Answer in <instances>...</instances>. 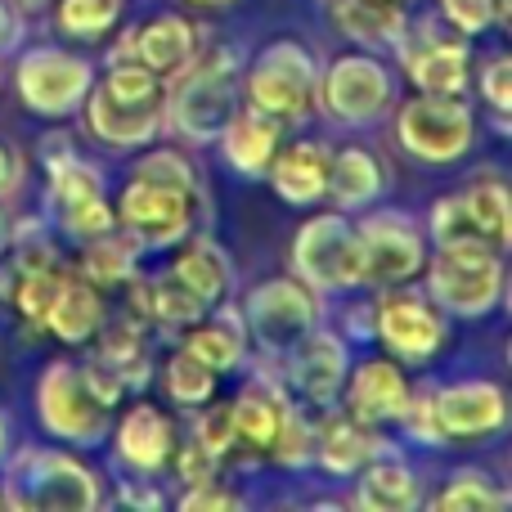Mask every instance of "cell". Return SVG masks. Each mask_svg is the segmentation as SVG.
<instances>
[{
  "label": "cell",
  "instance_id": "cell-1",
  "mask_svg": "<svg viewBox=\"0 0 512 512\" xmlns=\"http://www.w3.org/2000/svg\"><path fill=\"white\" fill-rule=\"evenodd\" d=\"M5 504L18 512H99L108 508V477L81 450L59 441H14L0 459Z\"/></svg>",
  "mask_w": 512,
  "mask_h": 512
},
{
  "label": "cell",
  "instance_id": "cell-2",
  "mask_svg": "<svg viewBox=\"0 0 512 512\" xmlns=\"http://www.w3.org/2000/svg\"><path fill=\"white\" fill-rule=\"evenodd\" d=\"M239 50L198 45V54L167 77V135L185 149H212L221 126L239 113Z\"/></svg>",
  "mask_w": 512,
  "mask_h": 512
},
{
  "label": "cell",
  "instance_id": "cell-3",
  "mask_svg": "<svg viewBox=\"0 0 512 512\" xmlns=\"http://www.w3.org/2000/svg\"><path fill=\"white\" fill-rule=\"evenodd\" d=\"M418 283L454 324H481L508 301V252L486 239L441 243L427 252Z\"/></svg>",
  "mask_w": 512,
  "mask_h": 512
},
{
  "label": "cell",
  "instance_id": "cell-4",
  "mask_svg": "<svg viewBox=\"0 0 512 512\" xmlns=\"http://www.w3.org/2000/svg\"><path fill=\"white\" fill-rule=\"evenodd\" d=\"M95 77V54L72 50L68 41H23L5 63V81L14 86L23 113L41 122H77Z\"/></svg>",
  "mask_w": 512,
  "mask_h": 512
},
{
  "label": "cell",
  "instance_id": "cell-5",
  "mask_svg": "<svg viewBox=\"0 0 512 512\" xmlns=\"http://www.w3.org/2000/svg\"><path fill=\"white\" fill-rule=\"evenodd\" d=\"M400 99V72L387 54L373 50H337L333 59H319L315 81V117H324L337 131H373L387 122Z\"/></svg>",
  "mask_w": 512,
  "mask_h": 512
},
{
  "label": "cell",
  "instance_id": "cell-6",
  "mask_svg": "<svg viewBox=\"0 0 512 512\" xmlns=\"http://www.w3.org/2000/svg\"><path fill=\"white\" fill-rule=\"evenodd\" d=\"M387 122H391L396 149L409 162L432 171L468 162L481 140V117L468 95H427V90H414V95L396 99Z\"/></svg>",
  "mask_w": 512,
  "mask_h": 512
},
{
  "label": "cell",
  "instance_id": "cell-7",
  "mask_svg": "<svg viewBox=\"0 0 512 512\" xmlns=\"http://www.w3.org/2000/svg\"><path fill=\"white\" fill-rule=\"evenodd\" d=\"M315 81L319 54L301 36H274L239 68V95L256 113L301 131L315 117Z\"/></svg>",
  "mask_w": 512,
  "mask_h": 512
},
{
  "label": "cell",
  "instance_id": "cell-8",
  "mask_svg": "<svg viewBox=\"0 0 512 512\" xmlns=\"http://www.w3.org/2000/svg\"><path fill=\"white\" fill-rule=\"evenodd\" d=\"M113 414L81 378V364L72 355H50L32 378V418L45 441H59L68 450L99 454L108 441Z\"/></svg>",
  "mask_w": 512,
  "mask_h": 512
},
{
  "label": "cell",
  "instance_id": "cell-9",
  "mask_svg": "<svg viewBox=\"0 0 512 512\" xmlns=\"http://www.w3.org/2000/svg\"><path fill=\"white\" fill-rule=\"evenodd\" d=\"M454 319L427 297L423 283H396L373 292V342L382 355L405 364L409 373H423L450 351Z\"/></svg>",
  "mask_w": 512,
  "mask_h": 512
},
{
  "label": "cell",
  "instance_id": "cell-10",
  "mask_svg": "<svg viewBox=\"0 0 512 512\" xmlns=\"http://www.w3.org/2000/svg\"><path fill=\"white\" fill-rule=\"evenodd\" d=\"M288 274H297L324 301L364 288V256L351 216L337 207H310L288 239Z\"/></svg>",
  "mask_w": 512,
  "mask_h": 512
},
{
  "label": "cell",
  "instance_id": "cell-11",
  "mask_svg": "<svg viewBox=\"0 0 512 512\" xmlns=\"http://www.w3.org/2000/svg\"><path fill=\"white\" fill-rule=\"evenodd\" d=\"M248 328L252 355H283L297 337H306L315 324L328 319V301L315 288L297 279V274H270V279H256L243 297H234Z\"/></svg>",
  "mask_w": 512,
  "mask_h": 512
},
{
  "label": "cell",
  "instance_id": "cell-12",
  "mask_svg": "<svg viewBox=\"0 0 512 512\" xmlns=\"http://www.w3.org/2000/svg\"><path fill=\"white\" fill-rule=\"evenodd\" d=\"M472 41L441 23L436 14H409L400 41L387 59L396 63L400 81L427 95H472Z\"/></svg>",
  "mask_w": 512,
  "mask_h": 512
},
{
  "label": "cell",
  "instance_id": "cell-13",
  "mask_svg": "<svg viewBox=\"0 0 512 512\" xmlns=\"http://www.w3.org/2000/svg\"><path fill=\"white\" fill-rule=\"evenodd\" d=\"M355 221V234H360V256H364V288H396V283H414L423 279L427 265V230L423 216H414L409 207H387L373 203L364 207Z\"/></svg>",
  "mask_w": 512,
  "mask_h": 512
},
{
  "label": "cell",
  "instance_id": "cell-14",
  "mask_svg": "<svg viewBox=\"0 0 512 512\" xmlns=\"http://www.w3.org/2000/svg\"><path fill=\"white\" fill-rule=\"evenodd\" d=\"M198 207L203 198L185 194V189L158 185L126 171L122 189L113 194V212H117V230L131 234L135 248L144 256L153 252H171L176 243H185L198 230Z\"/></svg>",
  "mask_w": 512,
  "mask_h": 512
},
{
  "label": "cell",
  "instance_id": "cell-15",
  "mask_svg": "<svg viewBox=\"0 0 512 512\" xmlns=\"http://www.w3.org/2000/svg\"><path fill=\"white\" fill-rule=\"evenodd\" d=\"M351 355H355V346L324 319V324H315L306 337H297L283 355H274L270 364L292 400H301L306 409L324 414V409H337L346 369H351Z\"/></svg>",
  "mask_w": 512,
  "mask_h": 512
},
{
  "label": "cell",
  "instance_id": "cell-16",
  "mask_svg": "<svg viewBox=\"0 0 512 512\" xmlns=\"http://www.w3.org/2000/svg\"><path fill=\"white\" fill-rule=\"evenodd\" d=\"M176 441H180V427L171 405L167 400L158 405V400H149L140 391V396H131L126 409L117 405L104 450L122 477H167Z\"/></svg>",
  "mask_w": 512,
  "mask_h": 512
},
{
  "label": "cell",
  "instance_id": "cell-17",
  "mask_svg": "<svg viewBox=\"0 0 512 512\" xmlns=\"http://www.w3.org/2000/svg\"><path fill=\"white\" fill-rule=\"evenodd\" d=\"M432 409L441 423L445 450L450 445H490L508 432V391L499 378L468 373V378H432Z\"/></svg>",
  "mask_w": 512,
  "mask_h": 512
},
{
  "label": "cell",
  "instance_id": "cell-18",
  "mask_svg": "<svg viewBox=\"0 0 512 512\" xmlns=\"http://www.w3.org/2000/svg\"><path fill=\"white\" fill-rule=\"evenodd\" d=\"M77 122L95 149L140 153V149H149L153 140L167 135V95L162 99H117L95 81L77 113Z\"/></svg>",
  "mask_w": 512,
  "mask_h": 512
},
{
  "label": "cell",
  "instance_id": "cell-19",
  "mask_svg": "<svg viewBox=\"0 0 512 512\" xmlns=\"http://www.w3.org/2000/svg\"><path fill=\"white\" fill-rule=\"evenodd\" d=\"M198 45H203V32H198V23L185 14V9H158V14L122 27V36H117L113 50L104 54V63L135 59L167 81L194 59Z\"/></svg>",
  "mask_w": 512,
  "mask_h": 512
},
{
  "label": "cell",
  "instance_id": "cell-20",
  "mask_svg": "<svg viewBox=\"0 0 512 512\" xmlns=\"http://www.w3.org/2000/svg\"><path fill=\"white\" fill-rule=\"evenodd\" d=\"M409 387H414V378H409L405 364H396L382 351H355L342 382V396H337V409L369 427H387L391 432L409 400Z\"/></svg>",
  "mask_w": 512,
  "mask_h": 512
},
{
  "label": "cell",
  "instance_id": "cell-21",
  "mask_svg": "<svg viewBox=\"0 0 512 512\" xmlns=\"http://www.w3.org/2000/svg\"><path fill=\"white\" fill-rule=\"evenodd\" d=\"M328 162H333V144L324 135H283L279 153L265 167V185L279 198L283 207H297V212H310V207H324V189H328Z\"/></svg>",
  "mask_w": 512,
  "mask_h": 512
},
{
  "label": "cell",
  "instance_id": "cell-22",
  "mask_svg": "<svg viewBox=\"0 0 512 512\" xmlns=\"http://www.w3.org/2000/svg\"><path fill=\"white\" fill-rule=\"evenodd\" d=\"M261 360V369H252L248 378L239 382V391L230 396V423H234V445L248 459H265L274 445V432H279L283 405H288V391H283L279 373L265 355H252Z\"/></svg>",
  "mask_w": 512,
  "mask_h": 512
},
{
  "label": "cell",
  "instance_id": "cell-23",
  "mask_svg": "<svg viewBox=\"0 0 512 512\" xmlns=\"http://www.w3.org/2000/svg\"><path fill=\"white\" fill-rule=\"evenodd\" d=\"M400 450V441L387 427H369L360 418L342 414V409H324L315 432V468L328 481H351L364 463H373L378 454Z\"/></svg>",
  "mask_w": 512,
  "mask_h": 512
},
{
  "label": "cell",
  "instance_id": "cell-24",
  "mask_svg": "<svg viewBox=\"0 0 512 512\" xmlns=\"http://www.w3.org/2000/svg\"><path fill=\"white\" fill-rule=\"evenodd\" d=\"M423 499H427V477L409 459L405 445H400V450L378 454L373 463H364L355 472L346 504L360 512H414V508H423Z\"/></svg>",
  "mask_w": 512,
  "mask_h": 512
},
{
  "label": "cell",
  "instance_id": "cell-25",
  "mask_svg": "<svg viewBox=\"0 0 512 512\" xmlns=\"http://www.w3.org/2000/svg\"><path fill=\"white\" fill-rule=\"evenodd\" d=\"M180 333H185L180 346H185L189 355H198L216 378H239V373H248L252 342H248V328H243V315L234 301H221V306L203 310V315L189 328H180Z\"/></svg>",
  "mask_w": 512,
  "mask_h": 512
},
{
  "label": "cell",
  "instance_id": "cell-26",
  "mask_svg": "<svg viewBox=\"0 0 512 512\" xmlns=\"http://www.w3.org/2000/svg\"><path fill=\"white\" fill-rule=\"evenodd\" d=\"M108 315H113L108 292L95 288V283H90L86 274H77V265H72V270L63 274L59 292H54L50 310H45L41 333L54 337V342H63V346H81V351H86V346L99 337V328L108 324Z\"/></svg>",
  "mask_w": 512,
  "mask_h": 512
},
{
  "label": "cell",
  "instance_id": "cell-27",
  "mask_svg": "<svg viewBox=\"0 0 512 512\" xmlns=\"http://www.w3.org/2000/svg\"><path fill=\"white\" fill-rule=\"evenodd\" d=\"M86 351H95L99 360H104L108 369L122 378L126 396H140V391H149L153 378H158L153 328L140 324L135 315H126V310H113V315H108V324L99 328V337L86 346Z\"/></svg>",
  "mask_w": 512,
  "mask_h": 512
},
{
  "label": "cell",
  "instance_id": "cell-28",
  "mask_svg": "<svg viewBox=\"0 0 512 512\" xmlns=\"http://www.w3.org/2000/svg\"><path fill=\"white\" fill-rule=\"evenodd\" d=\"M391 189L387 162L369 149V144L351 140V144H333V162H328V189H324V207H337L346 216H360L364 207L382 203Z\"/></svg>",
  "mask_w": 512,
  "mask_h": 512
},
{
  "label": "cell",
  "instance_id": "cell-29",
  "mask_svg": "<svg viewBox=\"0 0 512 512\" xmlns=\"http://www.w3.org/2000/svg\"><path fill=\"white\" fill-rule=\"evenodd\" d=\"M171 252L176 256L167 261V270L176 274V279L185 283V288L194 292L207 310L221 306V301H234V292H239V274H234V256H230L225 243H216L212 234L194 230L185 243H176Z\"/></svg>",
  "mask_w": 512,
  "mask_h": 512
},
{
  "label": "cell",
  "instance_id": "cell-30",
  "mask_svg": "<svg viewBox=\"0 0 512 512\" xmlns=\"http://www.w3.org/2000/svg\"><path fill=\"white\" fill-rule=\"evenodd\" d=\"M283 135H288V126H279L274 117L256 113L248 104H239V113L221 126L212 149L221 153V167L234 171L239 180H261L265 167H270V158L279 153Z\"/></svg>",
  "mask_w": 512,
  "mask_h": 512
},
{
  "label": "cell",
  "instance_id": "cell-31",
  "mask_svg": "<svg viewBox=\"0 0 512 512\" xmlns=\"http://www.w3.org/2000/svg\"><path fill=\"white\" fill-rule=\"evenodd\" d=\"M324 18L346 45L373 54H391V45L400 41L409 23V9L387 5V0H319Z\"/></svg>",
  "mask_w": 512,
  "mask_h": 512
},
{
  "label": "cell",
  "instance_id": "cell-32",
  "mask_svg": "<svg viewBox=\"0 0 512 512\" xmlns=\"http://www.w3.org/2000/svg\"><path fill=\"white\" fill-rule=\"evenodd\" d=\"M508 486L499 472L481 468V463H459L454 472H445V481L423 499V508L432 512H504L508 508Z\"/></svg>",
  "mask_w": 512,
  "mask_h": 512
},
{
  "label": "cell",
  "instance_id": "cell-33",
  "mask_svg": "<svg viewBox=\"0 0 512 512\" xmlns=\"http://www.w3.org/2000/svg\"><path fill=\"white\" fill-rule=\"evenodd\" d=\"M140 261H144V252L135 248L131 234L108 230V234H99V239L81 243V248H77V261H72V265H77V274H86L95 288L117 292V288H126V283L135 279Z\"/></svg>",
  "mask_w": 512,
  "mask_h": 512
},
{
  "label": "cell",
  "instance_id": "cell-34",
  "mask_svg": "<svg viewBox=\"0 0 512 512\" xmlns=\"http://www.w3.org/2000/svg\"><path fill=\"white\" fill-rule=\"evenodd\" d=\"M45 14L54 18V32L68 45H99L117 32L126 18V0H50Z\"/></svg>",
  "mask_w": 512,
  "mask_h": 512
},
{
  "label": "cell",
  "instance_id": "cell-35",
  "mask_svg": "<svg viewBox=\"0 0 512 512\" xmlns=\"http://www.w3.org/2000/svg\"><path fill=\"white\" fill-rule=\"evenodd\" d=\"M153 382H162V400H167L171 409H180V414H194V409H203L212 396H221V378H216L198 355H189L185 346H176V351L158 364V378Z\"/></svg>",
  "mask_w": 512,
  "mask_h": 512
},
{
  "label": "cell",
  "instance_id": "cell-36",
  "mask_svg": "<svg viewBox=\"0 0 512 512\" xmlns=\"http://www.w3.org/2000/svg\"><path fill=\"white\" fill-rule=\"evenodd\" d=\"M463 207H468L472 225L481 230V239H490L495 248L508 252V239H512V203H508V180L495 176V171H481L472 176L468 185L459 189Z\"/></svg>",
  "mask_w": 512,
  "mask_h": 512
},
{
  "label": "cell",
  "instance_id": "cell-37",
  "mask_svg": "<svg viewBox=\"0 0 512 512\" xmlns=\"http://www.w3.org/2000/svg\"><path fill=\"white\" fill-rule=\"evenodd\" d=\"M315 432H319V414L306 409L301 400H288L279 418V432H274V445L265 459L279 472H310L315 468Z\"/></svg>",
  "mask_w": 512,
  "mask_h": 512
},
{
  "label": "cell",
  "instance_id": "cell-38",
  "mask_svg": "<svg viewBox=\"0 0 512 512\" xmlns=\"http://www.w3.org/2000/svg\"><path fill=\"white\" fill-rule=\"evenodd\" d=\"M472 90H477L481 108L490 113L499 135H508V117H512V59L504 45L472 54Z\"/></svg>",
  "mask_w": 512,
  "mask_h": 512
},
{
  "label": "cell",
  "instance_id": "cell-39",
  "mask_svg": "<svg viewBox=\"0 0 512 512\" xmlns=\"http://www.w3.org/2000/svg\"><path fill=\"white\" fill-rule=\"evenodd\" d=\"M131 176H144V180H158V185H171V189H185V194L203 198V171H198V162L189 158L185 144H162L153 140L149 149L135 153L131 162Z\"/></svg>",
  "mask_w": 512,
  "mask_h": 512
},
{
  "label": "cell",
  "instance_id": "cell-40",
  "mask_svg": "<svg viewBox=\"0 0 512 512\" xmlns=\"http://www.w3.org/2000/svg\"><path fill=\"white\" fill-rule=\"evenodd\" d=\"M194 427H189V436H194L198 445H203L212 459L221 463H234L239 459V445H234V423H230V400L212 396L203 409H194Z\"/></svg>",
  "mask_w": 512,
  "mask_h": 512
},
{
  "label": "cell",
  "instance_id": "cell-41",
  "mask_svg": "<svg viewBox=\"0 0 512 512\" xmlns=\"http://www.w3.org/2000/svg\"><path fill=\"white\" fill-rule=\"evenodd\" d=\"M432 14L441 18L450 32L468 36V41H477V36L504 27V18H499V0H436Z\"/></svg>",
  "mask_w": 512,
  "mask_h": 512
},
{
  "label": "cell",
  "instance_id": "cell-42",
  "mask_svg": "<svg viewBox=\"0 0 512 512\" xmlns=\"http://www.w3.org/2000/svg\"><path fill=\"white\" fill-rule=\"evenodd\" d=\"M171 504L180 512H230V508H243L248 499L225 477H212V481H198V486H180L176 495H171Z\"/></svg>",
  "mask_w": 512,
  "mask_h": 512
},
{
  "label": "cell",
  "instance_id": "cell-43",
  "mask_svg": "<svg viewBox=\"0 0 512 512\" xmlns=\"http://www.w3.org/2000/svg\"><path fill=\"white\" fill-rule=\"evenodd\" d=\"M131 504V508H162L171 504V495L158 486V477H122V486H117V495H108V504Z\"/></svg>",
  "mask_w": 512,
  "mask_h": 512
},
{
  "label": "cell",
  "instance_id": "cell-44",
  "mask_svg": "<svg viewBox=\"0 0 512 512\" xmlns=\"http://www.w3.org/2000/svg\"><path fill=\"white\" fill-rule=\"evenodd\" d=\"M27 41V14L14 0H0V63H9V54Z\"/></svg>",
  "mask_w": 512,
  "mask_h": 512
},
{
  "label": "cell",
  "instance_id": "cell-45",
  "mask_svg": "<svg viewBox=\"0 0 512 512\" xmlns=\"http://www.w3.org/2000/svg\"><path fill=\"white\" fill-rule=\"evenodd\" d=\"M23 194V158L14 144L0 140V203H18Z\"/></svg>",
  "mask_w": 512,
  "mask_h": 512
},
{
  "label": "cell",
  "instance_id": "cell-46",
  "mask_svg": "<svg viewBox=\"0 0 512 512\" xmlns=\"http://www.w3.org/2000/svg\"><path fill=\"white\" fill-rule=\"evenodd\" d=\"M180 9H194V14H230L234 5H243V0H176Z\"/></svg>",
  "mask_w": 512,
  "mask_h": 512
},
{
  "label": "cell",
  "instance_id": "cell-47",
  "mask_svg": "<svg viewBox=\"0 0 512 512\" xmlns=\"http://www.w3.org/2000/svg\"><path fill=\"white\" fill-rule=\"evenodd\" d=\"M14 441H18V423H14V414L0 405V459L14 450Z\"/></svg>",
  "mask_w": 512,
  "mask_h": 512
},
{
  "label": "cell",
  "instance_id": "cell-48",
  "mask_svg": "<svg viewBox=\"0 0 512 512\" xmlns=\"http://www.w3.org/2000/svg\"><path fill=\"white\" fill-rule=\"evenodd\" d=\"M14 203H0V256L9 252V243H14Z\"/></svg>",
  "mask_w": 512,
  "mask_h": 512
},
{
  "label": "cell",
  "instance_id": "cell-49",
  "mask_svg": "<svg viewBox=\"0 0 512 512\" xmlns=\"http://www.w3.org/2000/svg\"><path fill=\"white\" fill-rule=\"evenodd\" d=\"M18 9H23L27 18H36V14H45V9H50V0H14Z\"/></svg>",
  "mask_w": 512,
  "mask_h": 512
},
{
  "label": "cell",
  "instance_id": "cell-50",
  "mask_svg": "<svg viewBox=\"0 0 512 512\" xmlns=\"http://www.w3.org/2000/svg\"><path fill=\"white\" fill-rule=\"evenodd\" d=\"M508 9H512V0H499V18H504V27H508Z\"/></svg>",
  "mask_w": 512,
  "mask_h": 512
},
{
  "label": "cell",
  "instance_id": "cell-51",
  "mask_svg": "<svg viewBox=\"0 0 512 512\" xmlns=\"http://www.w3.org/2000/svg\"><path fill=\"white\" fill-rule=\"evenodd\" d=\"M387 5H400V9H409V5H414V0H387Z\"/></svg>",
  "mask_w": 512,
  "mask_h": 512
},
{
  "label": "cell",
  "instance_id": "cell-52",
  "mask_svg": "<svg viewBox=\"0 0 512 512\" xmlns=\"http://www.w3.org/2000/svg\"><path fill=\"white\" fill-rule=\"evenodd\" d=\"M5 508H9V504H5V486H0V512H5Z\"/></svg>",
  "mask_w": 512,
  "mask_h": 512
},
{
  "label": "cell",
  "instance_id": "cell-53",
  "mask_svg": "<svg viewBox=\"0 0 512 512\" xmlns=\"http://www.w3.org/2000/svg\"><path fill=\"white\" fill-rule=\"evenodd\" d=\"M0 86H5V63H0Z\"/></svg>",
  "mask_w": 512,
  "mask_h": 512
}]
</instances>
